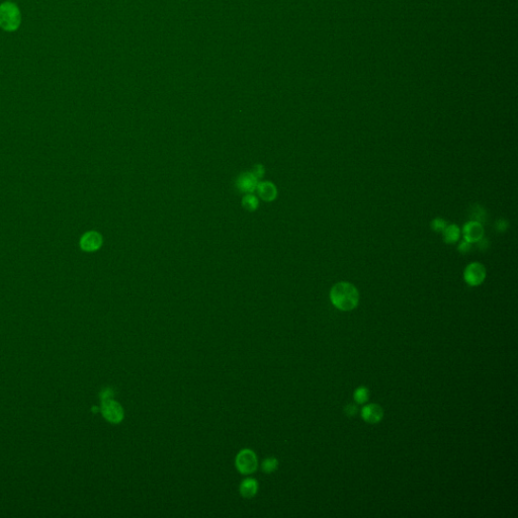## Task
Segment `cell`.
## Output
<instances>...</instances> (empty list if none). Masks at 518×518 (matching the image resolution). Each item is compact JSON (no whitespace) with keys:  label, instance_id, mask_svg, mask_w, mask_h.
Returning <instances> with one entry per match:
<instances>
[{"label":"cell","instance_id":"cell-1","mask_svg":"<svg viewBox=\"0 0 518 518\" xmlns=\"http://www.w3.org/2000/svg\"><path fill=\"white\" fill-rule=\"evenodd\" d=\"M330 300L337 309L351 311L358 305L359 292L352 283L341 281L331 288Z\"/></svg>","mask_w":518,"mask_h":518},{"label":"cell","instance_id":"cell-2","mask_svg":"<svg viewBox=\"0 0 518 518\" xmlns=\"http://www.w3.org/2000/svg\"><path fill=\"white\" fill-rule=\"evenodd\" d=\"M21 22L20 10L12 2L0 4V27L6 31L16 30Z\"/></svg>","mask_w":518,"mask_h":518},{"label":"cell","instance_id":"cell-3","mask_svg":"<svg viewBox=\"0 0 518 518\" xmlns=\"http://www.w3.org/2000/svg\"><path fill=\"white\" fill-rule=\"evenodd\" d=\"M101 413L110 423H120L124 419L123 407L113 399L101 401Z\"/></svg>","mask_w":518,"mask_h":518},{"label":"cell","instance_id":"cell-4","mask_svg":"<svg viewBox=\"0 0 518 518\" xmlns=\"http://www.w3.org/2000/svg\"><path fill=\"white\" fill-rule=\"evenodd\" d=\"M486 267L480 262L470 263L464 271V278L469 285L476 286L482 283L486 278Z\"/></svg>","mask_w":518,"mask_h":518},{"label":"cell","instance_id":"cell-5","mask_svg":"<svg viewBox=\"0 0 518 518\" xmlns=\"http://www.w3.org/2000/svg\"><path fill=\"white\" fill-rule=\"evenodd\" d=\"M236 467L242 474H251L257 469V458L250 450L241 451L236 458Z\"/></svg>","mask_w":518,"mask_h":518},{"label":"cell","instance_id":"cell-6","mask_svg":"<svg viewBox=\"0 0 518 518\" xmlns=\"http://www.w3.org/2000/svg\"><path fill=\"white\" fill-rule=\"evenodd\" d=\"M464 239L470 243L480 242L484 236V228L478 221H471L463 227Z\"/></svg>","mask_w":518,"mask_h":518},{"label":"cell","instance_id":"cell-7","mask_svg":"<svg viewBox=\"0 0 518 518\" xmlns=\"http://www.w3.org/2000/svg\"><path fill=\"white\" fill-rule=\"evenodd\" d=\"M102 245V237L95 231L85 233L80 239V247L86 252H93L100 248Z\"/></svg>","mask_w":518,"mask_h":518},{"label":"cell","instance_id":"cell-8","mask_svg":"<svg viewBox=\"0 0 518 518\" xmlns=\"http://www.w3.org/2000/svg\"><path fill=\"white\" fill-rule=\"evenodd\" d=\"M257 184H258V179L251 172L242 173L238 177L237 182H236L237 189L241 193H246V194H252L253 192H255L256 188H257Z\"/></svg>","mask_w":518,"mask_h":518},{"label":"cell","instance_id":"cell-9","mask_svg":"<svg viewBox=\"0 0 518 518\" xmlns=\"http://www.w3.org/2000/svg\"><path fill=\"white\" fill-rule=\"evenodd\" d=\"M361 416L367 423H378L383 419L384 410L378 404H369L361 410Z\"/></svg>","mask_w":518,"mask_h":518},{"label":"cell","instance_id":"cell-10","mask_svg":"<svg viewBox=\"0 0 518 518\" xmlns=\"http://www.w3.org/2000/svg\"><path fill=\"white\" fill-rule=\"evenodd\" d=\"M258 196L266 202L273 201L277 196V191L273 183L269 181L258 182L256 188Z\"/></svg>","mask_w":518,"mask_h":518},{"label":"cell","instance_id":"cell-11","mask_svg":"<svg viewBox=\"0 0 518 518\" xmlns=\"http://www.w3.org/2000/svg\"><path fill=\"white\" fill-rule=\"evenodd\" d=\"M258 490V484L254 479L244 480L240 486V493L245 498L253 497Z\"/></svg>","mask_w":518,"mask_h":518},{"label":"cell","instance_id":"cell-12","mask_svg":"<svg viewBox=\"0 0 518 518\" xmlns=\"http://www.w3.org/2000/svg\"><path fill=\"white\" fill-rule=\"evenodd\" d=\"M443 240L448 244H454L459 241L461 237V229L457 225H449L442 231Z\"/></svg>","mask_w":518,"mask_h":518},{"label":"cell","instance_id":"cell-13","mask_svg":"<svg viewBox=\"0 0 518 518\" xmlns=\"http://www.w3.org/2000/svg\"><path fill=\"white\" fill-rule=\"evenodd\" d=\"M258 200L255 196H253L252 194H247L243 200H242V206L244 207V209H246L247 211H250V212H253L255 211L257 208H258Z\"/></svg>","mask_w":518,"mask_h":518},{"label":"cell","instance_id":"cell-14","mask_svg":"<svg viewBox=\"0 0 518 518\" xmlns=\"http://www.w3.org/2000/svg\"><path fill=\"white\" fill-rule=\"evenodd\" d=\"M368 398H369V391L366 387H359L354 392V400L359 404L365 403L368 400Z\"/></svg>","mask_w":518,"mask_h":518},{"label":"cell","instance_id":"cell-15","mask_svg":"<svg viewBox=\"0 0 518 518\" xmlns=\"http://www.w3.org/2000/svg\"><path fill=\"white\" fill-rule=\"evenodd\" d=\"M277 466H278L277 461L275 459H273V458H269V459H266L263 462L262 470L265 473H272V472H274L277 469Z\"/></svg>","mask_w":518,"mask_h":518},{"label":"cell","instance_id":"cell-16","mask_svg":"<svg viewBox=\"0 0 518 518\" xmlns=\"http://www.w3.org/2000/svg\"><path fill=\"white\" fill-rule=\"evenodd\" d=\"M446 227H447L446 221L440 219V218H437V219L433 220L432 223H431V228L435 232H442L443 230H445Z\"/></svg>","mask_w":518,"mask_h":518},{"label":"cell","instance_id":"cell-17","mask_svg":"<svg viewBox=\"0 0 518 518\" xmlns=\"http://www.w3.org/2000/svg\"><path fill=\"white\" fill-rule=\"evenodd\" d=\"M251 173L257 178L259 179L260 177L263 176V173H264V168L262 165H255L251 171Z\"/></svg>","mask_w":518,"mask_h":518},{"label":"cell","instance_id":"cell-18","mask_svg":"<svg viewBox=\"0 0 518 518\" xmlns=\"http://www.w3.org/2000/svg\"><path fill=\"white\" fill-rule=\"evenodd\" d=\"M113 397H114V392H113L112 389H104L100 393L101 401L108 400V399H113Z\"/></svg>","mask_w":518,"mask_h":518},{"label":"cell","instance_id":"cell-19","mask_svg":"<svg viewBox=\"0 0 518 518\" xmlns=\"http://www.w3.org/2000/svg\"><path fill=\"white\" fill-rule=\"evenodd\" d=\"M471 247H472V243H470V242L464 240V241L460 244V246H459V251L462 252V253H466V252H468V251L471 250Z\"/></svg>","mask_w":518,"mask_h":518},{"label":"cell","instance_id":"cell-20","mask_svg":"<svg viewBox=\"0 0 518 518\" xmlns=\"http://www.w3.org/2000/svg\"><path fill=\"white\" fill-rule=\"evenodd\" d=\"M345 412L348 416H353L357 412V407H355L353 404H349L345 408Z\"/></svg>","mask_w":518,"mask_h":518}]
</instances>
